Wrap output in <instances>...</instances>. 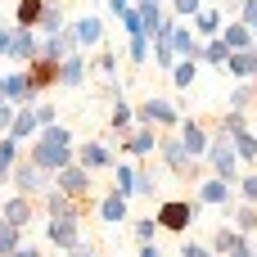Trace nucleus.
<instances>
[{
    "instance_id": "obj_30",
    "label": "nucleus",
    "mask_w": 257,
    "mask_h": 257,
    "mask_svg": "<svg viewBox=\"0 0 257 257\" xmlns=\"http://www.w3.org/2000/svg\"><path fill=\"white\" fill-rule=\"evenodd\" d=\"M230 149H235V158H239L244 167H257V136L253 131H239V136L230 140Z\"/></svg>"
},
{
    "instance_id": "obj_38",
    "label": "nucleus",
    "mask_w": 257,
    "mask_h": 257,
    "mask_svg": "<svg viewBox=\"0 0 257 257\" xmlns=\"http://www.w3.org/2000/svg\"><path fill=\"white\" fill-rule=\"evenodd\" d=\"M131 235H136V244H158V235H163V230H158V221H154V217H140V221L131 226Z\"/></svg>"
},
{
    "instance_id": "obj_18",
    "label": "nucleus",
    "mask_w": 257,
    "mask_h": 257,
    "mask_svg": "<svg viewBox=\"0 0 257 257\" xmlns=\"http://www.w3.org/2000/svg\"><path fill=\"white\" fill-rule=\"evenodd\" d=\"M0 217H5L14 230H23V226L36 217V203H32V199H23V194H9V199H5V208H0Z\"/></svg>"
},
{
    "instance_id": "obj_54",
    "label": "nucleus",
    "mask_w": 257,
    "mask_h": 257,
    "mask_svg": "<svg viewBox=\"0 0 257 257\" xmlns=\"http://www.w3.org/2000/svg\"><path fill=\"white\" fill-rule=\"evenodd\" d=\"M5 230H14V226H9V221H5V217H0V235H5Z\"/></svg>"
},
{
    "instance_id": "obj_48",
    "label": "nucleus",
    "mask_w": 257,
    "mask_h": 257,
    "mask_svg": "<svg viewBox=\"0 0 257 257\" xmlns=\"http://www.w3.org/2000/svg\"><path fill=\"white\" fill-rule=\"evenodd\" d=\"M9 257H45V248H36V244H18Z\"/></svg>"
},
{
    "instance_id": "obj_51",
    "label": "nucleus",
    "mask_w": 257,
    "mask_h": 257,
    "mask_svg": "<svg viewBox=\"0 0 257 257\" xmlns=\"http://www.w3.org/2000/svg\"><path fill=\"white\" fill-rule=\"evenodd\" d=\"M239 5H244V0H221V9H226V14H239Z\"/></svg>"
},
{
    "instance_id": "obj_53",
    "label": "nucleus",
    "mask_w": 257,
    "mask_h": 257,
    "mask_svg": "<svg viewBox=\"0 0 257 257\" xmlns=\"http://www.w3.org/2000/svg\"><path fill=\"white\" fill-rule=\"evenodd\" d=\"M230 257H253V253H248V244H244V248H235V253H230Z\"/></svg>"
},
{
    "instance_id": "obj_49",
    "label": "nucleus",
    "mask_w": 257,
    "mask_h": 257,
    "mask_svg": "<svg viewBox=\"0 0 257 257\" xmlns=\"http://www.w3.org/2000/svg\"><path fill=\"white\" fill-rule=\"evenodd\" d=\"M68 257H104V253H95L90 244H81V248H72V253H68Z\"/></svg>"
},
{
    "instance_id": "obj_22",
    "label": "nucleus",
    "mask_w": 257,
    "mask_h": 257,
    "mask_svg": "<svg viewBox=\"0 0 257 257\" xmlns=\"http://www.w3.org/2000/svg\"><path fill=\"white\" fill-rule=\"evenodd\" d=\"M36 136H41V126H36V113H32V104H27V108H18V113H14V126H9V136H5V140L23 145V140H36Z\"/></svg>"
},
{
    "instance_id": "obj_19",
    "label": "nucleus",
    "mask_w": 257,
    "mask_h": 257,
    "mask_svg": "<svg viewBox=\"0 0 257 257\" xmlns=\"http://www.w3.org/2000/svg\"><path fill=\"white\" fill-rule=\"evenodd\" d=\"M217 36H221V45H226L230 54H235V50H253V45H257V36L248 32V27H244V23H239V18L221 23V32H217Z\"/></svg>"
},
{
    "instance_id": "obj_6",
    "label": "nucleus",
    "mask_w": 257,
    "mask_h": 257,
    "mask_svg": "<svg viewBox=\"0 0 257 257\" xmlns=\"http://www.w3.org/2000/svg\"><path fill=\"white\" fill-rule=\"evenodd\" d=\"M72 163H77L81 172H113V167H117V158H113L108 145H99V140H81V145H72Z\"/></svg>"
},
{
    "instance_id": "obj_29",
    "label": "nucleus",
    "mask_w": 257,
    "mask_h": 257,
    "mask_svg": "<svg viewBox=\"0 0 257 257\" xmlns=\"http://www.w3.org/2000/svg\"><path fill=\"white\" fill-rule=\"evenodd\" d=\"M230 230H235V235H244V239H248V235H257V208H253V203L230 208Z\"/></svg>"
},
{
    "instance_id": "obj_47",
    "label": "nucleus",
    "mask_w": 257,
    "mask_h": 257,
    "mask_svg": "<svg viewBox=\"0 0 257 257\" xmlns=\"http://www.w3.org/2000/svg\"><path fill=\"white\" fill-rule=\"evenodd\" d=\"M14 104H0V136H9V126H14Z\"/></svg>"
},
{
    "instance_id": "obj_9",
    "label": "nucleus",
    "mask_w": 257,
    "mask_h": 257,
    "mask_svg": "<svg viewBox=\"0 0 257 257\" xmlns=\"http://www.w3.org/2000/svg\"><path fill=\"white\" fill-rule=\"evenodd\" d=\"M36 45H41V36H36V32L14 27V32H9V45H5V59H9V63H18V68H27V63L36 59Z\"/></svg>"
},
{
    "instance_id": "obj_28",
    "label": "nucleus",
    "mask_w": 257,
    "mask_h": 257,
    "mask_svg": "<svg viewBox=\"0 0 257 257\" xmlns=\"http://www.w3.org/2000/svg\"><path fill=\"white\" fill-rule=\"evenodd\" d=\"M41 14H45V0H18V5H14V27H27V32H36Z\"/></svg>"
},
{
    "instance_id": "obj_37",
    "label": "nucleus",
    "mask_w": 257,
    "mask_h": 257,
    "mask_svg": "<svg viewBox=\"0 0 257 257\" xmlns=\"http://www.w3.org/2000/svg\"><path fill=\"white\" fill-rule=\"evenodd\" d=\"M136 194L140 199H158V176L149 167H136Z\"/></svg>"
},
{
    "instance_id": "obj_58",
    "label": "nucleus",
    "mask_w": 257,
    "mask_h": 257,
    "mask_svg": "<svg viewBox=\"0 0 257 257\" xmlns=\"http://www.w3.org/2000/svg\"><path fill=\"white\" fill-rule=\"evenodd\" d=\"M199 5H203V0H199Z\"/></svg>"
},
{
    "instance_id": "obj_24",
    "label": "nucleus",
    "mask_w": 257,
    "mask_h": 257,
    "mask_svg": "<svg viewBox=\"0 0 257 257\" xmlns=\"http://www.w3.org/2000/svg\"><path fill=\"white\" fill-rule=\"evenodd\" d=\"M126 203H131V199H122V194H113V190H108V194H104V203L95 208V217H99L104 226H122V221H126Z\"/></svg>"
},
{
    "instance_id": "obj_55",
    "label": "nucleus",
    "mask_w": 257,
    "mask_h": 257,
    "mask_svg": "<svg viewBox=\"0 0 257 257\" xmlns=\"http://www.w3.org/2000/svg\"><path fill=\"white\" fill-rule=\"evenodd\" d=\"M253 108H257V81H253Z\"/></svg>"
},
{
    "instance_id": "obj_42",
    "label": "nucleus",
    "mask_w": 257,
    "mask_h": 257,
    "mask_svg": "<svg viewBox=\"0 0 257 257\" xmlns=\"http://www.w3.org/2000/svg\"><path fill=\"white\" fill-rule=\"evenodd\" d=\"M239 23L257 36V0H244V5H239Z\"/></svg>"
},
{
    "instance_id": "obj_57",
    "label": "nucleus",
    "mask_w": 257,
    "mask_h": 257,
    "mask_svg": "<svg viewBox=\"0 0 257 257\" xmlns=\"http://www.w3.org/2000/svg\"><path fill=\"white\" fill-rule=\"evenodd\" d=\"M0 104H5V90H0Z\"/></svg>"
},
{
    "instance_id": "obj_31",
    "label": "nucleus",
    "mask_w": 257,
    "mask_h": 257,
    "mask_svg": "<svg viewBox=\"0 0 257 257\" xmlns=\"http://www.w3.org/2000/svg\"><path fill=\"white\" fill-rule=\"evenodd\" d=\"M226 59H230V50L221 45V36H212V41L199 45V63H208V68H226Z\"/></svg>"
},
{
    "instance_id": "obj_35",
    "label": "nucleus",
    "mask_w": 257,
    "mask_h": 257,
    "mask_svg": "<svg viewBox=\"0 0 257 257\" xmlns=\"http://www.w3.org/2000/svg\"><path fill=\"white\" fill-rule=\"evenodd\" d=\"M248 108H253V81H239L230 90V113H244L248 117Z\"/></svg>"
},
{
    "instance_id": "obj_23",
    "label": "nucleus",
    "mask_w": 257,
    "mask_h": 257,
    "mask_svg": "<svg viewBox=\"0 0 257 257\" xmlns=\"http://www.w3.org/2000/svg\"><path fill=\"white\" fill-rule=\"evenodd\" d=\"M190 23H194V36H199V41H212V36L221 32V23H226V18H221V9L203 5V9H199V14L190 18Z\"/></svg>"
},
{
    "instance_id": "obj_2",
    "label": "nucleus",
    "mask_w": 257,
    "mask_h": 257,
    "mask_svg": "<svg viewBox=\"0 0 257 257\" xmlns=\"http://www.w3.org/2000/svg\"><path fill=\"white\" fill-rule=\"evenodd\" d=\"M199 217H203V208H199L194 199H167V203H158V212H154L158 230H167V235H185Z\"/></svg>"
},
{
    "instance_id": "obj_5",
    "label": "nucleus",
    "mask_w": 257,
    "mask_h": 257,
    "mask_svg": "<svg viewBox=\"0 0 257 257\" xmlns=\"http://www.w3.org/2000/svg\"><path fill=\"white\" fill-rule=\"evenodd\" d=\"M208 167H212V176L217 181H226V185H235L239 181V158H235V149H230V140L226 136H212V145H208Z\"/></svg>"
},
{
    "instance_id": "obj_8",
    "label": "nucleus",
    "mask_w": 257,
    "mask_h": 257,
    "mask_svg": "<svg viewBox=\"0 0 257 257\" xmlns=\"http://www.w3.org/2000/svg\"><path fill=\"white\" fill-rule=\"evenodd\" d=\"M176 140H181V149L199 163L203 154H208V145H212V136H208V126L199 122V117H181V126H176Z\"/></svg>"
},
{
    "instance_id": "obj_40",
    "label": "nucleus",
    "mask_w": 257,
    "mask_h": 257,
    "mask_svg": "<svg viewBox=\"0 0 257 257\" xmlns=\"http://www.w3.org/2000/svg\"><path fill=\"white\" fill-rule=\"evenodd\" d=\"M32 113H36V126H41V131L59 122V108H54L50 99H36V104H32Z\"/></svg>"
},
{
    "instance_id": "obj_33",
    "label": "nucleus",
    "mask_w": 257,
    "mask_h": 257,
    "mask_svg": "<svg viewBox=\"0 0 257 257\" xmlns=\"http://www.w3.org/2000/svg\"><path fill=\"white\" fill-rule=\"evenodd\" d=\"M23 158V145H14V140H5L0 136V185L9 181V172H14V163Z\"/></svg>"
},
{
    "instance_id": "obj_25",
    "label": "nucleus",
    "mask_w": 257,
    "mask_h": 257,
    "mask_svg": "<svg viewBox=\"0 0 257 257\" xmlns=\"http://www.w3.org/2000/svg\"><path fill=\"white\" fill-rule=\"evenodd\" d=\"M131 122H136V108L122 99V86H117V90H113V113H108V126H113L117 136H126V131H131Z\"/></svg>"
},
{
    "instance_id": "obj_3",
    "label": "nucleus",
    "mask_w": 257,
    "mask_h": 257,
    "mask_svg": "<svg viewBox=\"0 0 257 257\" xmlns=\"http://www.w3.org/2000/svg\"><path fill=\"white\" fill-rule=\"evenodd\" d=\"M9 185H14V194H23V199H41L50 185H54V176H45L36 163H27V158H18L14 163V172H9Z\"/></svg>"
},
{
    "instance_id": "obj_56",
    "label": "nucleus",
    "mask_w": 257,
    "mask_h": 257,
    "mask_svg": "<svg viewBox=\"0 0 257 257\" xmlns=\"http://www.w3.org/2000/svg\"><path fill=\"white\" fill-rule=\"evenodd\" d=\"M5 27H9V23H5V14H0V32H5Z\"/></svg>"
},
{
    "instance_id": "obj_43",
    "label": "nucleus",
    "mask_w": 257,
    "mask_h": 257,
    "mask_svg": "<svg viewBox=\"0 0 257 257\" xmlns=\"http://www.w3.org/2000/svg\"><path fill=\"white\" fill-rule=\"evenodd\" d=\"M117 18H122V27H126V36H145V27H140V14H136V9H122Z\"/></svg>"
},
{
    "instance_id": "obj_32",
    "label": "nucleus",
    "mask_w": 257,
    "mask_h": 257,
    "mask_svg": "<svg viewBox=\"0 0 257 257\" xmlns=\"http://www.w3.org/2000/svg\"><path fill=\"white\" fill-rule=\"evenodd\" d=\"M113 194H122V199L136 194V167H131V163H117V167H113Z\"/></svg>"
},
{
    "instance_id": "obj_12",
    "label": "nucleus",
    "mask_w": 257,
    "mask_h": 257,
    "mask_svg": "<svg viewBox=\"0 0 257 257\" xmlns=\"http://www.w3.org/2000/svg\"><path fill=\"white\" fill-rule=\"evenodd\" d=\"M41 203H45V221H81L86 212H81V203H72L68 194H59L54 185L41 194Z\"/></svg>"
},
{
    "instance_id": "obj_45",
    "label": "nucleus",
    "mask_w": 257,
    "mask_h": 257,
    "mask_svg": "<svg viewBox=\"0 0 257 257\" xmlns=\"http://www.w3.org/2000/svg\"><path fill=\"white\" fill-rule=\"evenodd\" d=\"M18 244H23V230H5V235H0V257H9Z\"/></svg>"
},
{
    "instance_id": "obj_50",
    "label": "nucleus",
    "mask_w": 257,
    "mask_h": 257,
    "mask_svg": "<svg viewBox=\"0 0 257 257\" xmlns=\"http://www.w3.org/2000/svg\"><path fill=\"white\" fill-rule=\"evenodd\" d=\"M140 257H163V248L158 244H140Z\"/></svg>"
},
{
    "instance_id": "obj_13",
    "label": "nucleus",
    "mask_w": 257,
    "mask_h": 257,
    "mask_svg": "<svg viewBox=\"0 0 257 257\" xmlns=\"http://www.w3.org/2000/svg\"><path fill=\"white\" fill-rule=\"evenodd\" d=\"M45 244H54V248H63V253L81 248V244H86V239H81V221H45Z\"/></svg>"
},
{
    "instance_id": "obj_14",
    "label": "nucleus",
    "mask_w": 257,
    "mask_h": 257,
    "mask_svg": "<svg viewBox=\"0 0 257 257\" xmlns=\"http://www.w3.org/2000/svg\"><path fill=\"white\" fill-rule=\"evenodd\" d=\"M23 72H27V86H32V95H36V99H45V90H50V86H59V63L32 59Z\"/></svg>"
},
{
    "instance_id": "obj_11",
    "label": "nucleus",
    "mask_w": 257,
    "mask_h": 257,
    "mask_svg": "<svg viewBox=\"0 0 257 257\" xmlns=\"http://www.w3.org/2000/svg\"><path fill=\"white\" fill-rule=\"evenodd\" d=\"M199 208H226V217H230V203H235V185H226V181H217V176H203L199 181V199H194Z\"/></svg>"
},
{
    "instance_id": "obj_36",
    "label": "nucleus",
    "mask_w": 257,
    "mask_h": 257,
    "mask_svg": "<svg viewBox=\"0 0 257 257\" xmlns=\"http://www.w3.org/2000/svg\"><path fill=\"white\" fill-rule=\"evenodd\" d=\"M126 59L136 68H145L149 63V36H126Z\"/></svg>"
},
{
    "instance_id": "obj_10",
    "label": "nucleus",
    "mask_w": 257,
    "mask_h": 257,
    "mask_svg": "<svg viewBox=\"0 0 257 257\" xmlns=\"http://www.w3.org/2000/svg\"><path fill=\"white\" fill-rule=\"evenodd\" d=\"M54 190H59V194H68L72 203H86V194H90V172H81L77 163H68V167L54 176Z\"/></svg>"
},
{
    "instance_id": "obj_39",
    "label": "nucleus",
    "mask_w": 257,
    "mask_h": 257,
    "mask_svg": "<svg viewBox=\"0 0 257 257\" xmlns=\"http://www.w3.org/2000/svg\"><path fill=\"white\" fill-rule=\"evenodd\" d=\"M95 68H99V77L117 81V50H108V45H104V50L95 54Z\"/></svg>"
},
{
    "instance_id": "obj_27",
    "label": "nucleus",
    "mask_w": 257,
    "mask_h": 257,
    "mask_svg": "<svg viewBox=\"0 0 257 257\" xmlns=\"http://www.w3.org/2000/svg\"><path fill=\"white\" fill-rule=\"evenodd\" d=\"M244 244H248L244 235H235L230 226H217V235H212V244H208V253H212V257H230L235 248H244Z\"/></svg>"
},
{
    "instance_id": "obj_46",
    "label": "nucleus",
    "mask_w": 257,
    "mask_h": 257,
    "mask_svg": "<svg viewBox=\"0 0 257 257\" xmlns=\"http://www.w3.org/2000/svg\"><path fill=\"white\" fill-rule=\"evenodd\" d=\"M181 257H212L208 244H194V239H181Z\"/></svg>"
},
{
    "instance_id": "obj_15",
    "label": "nucleus",
    "mask_w": 257,
    "mask_h": 257,
    "mask_svg": "<svg viewBox=\"0 0 257 257\" xmlns=\"http://www.w3.org/2000/svg\"><path fill=\"white\" fill-rule=\"evenodd\" d=\"M86 77H90V59L81 54V50H72L63 63H59V86H86Z\"/></svg>"
},
{
    "instance_id": "obj_52",
    "label": "nucleus",
    "mask_w": 257,
    "mask_h": 257,
    "mask_svg": "<svg viewBox=\"0 0 257 257\" xmlns=\"http://www.w3.org/2000/svg\"><path fill=\"white\" fill-rule=\"evenodd\" d=\"M113 5V14H122V9H131V0H108Z\"/></svg>"
},
{
    "instance_id": "obj_21",
    "label": "nucleus",
    "mask_w": 257,
    "mask_h": 257,
    "mask_svg": "<svg viewBox=\"0 0 257 257\" xmlns=\"http://www.w3.org/2000/svg\"><path fill=\"white\" fill-rule=\"evenodd\" d=\"M72 54V41L63 36V32H54V36H41V45H36V59H45V63H63Z\"/></svg>"
},
{
    "instance_id": "obj_44",
    "label": "nucleus",
    "mask_w": 257,
    "mask_h": 257,
    "mask_svg": "<svg viewBox=\"0 0 257 257\" xmlns=\"http://www.w3.org/2000/svg\"><path fill=\"white\" fill-rule=\"evenodd\" d=\"M199 9H203L199 0H172V14H176V18H194Z\"/></svg>"
},
{
    "instance_id": "obj_16",
    "label": "nucleus",
    "mask_w": 257,
    "mask_h": 257,
    "mask_svg": "<svg viewBox=\"0 0 257 257\" xmlns=\"http://www.w3.org/2000/svg\"><path fill=\"white\" fill-rule=\"evenodd\" d=\"M122 149H126L131 158H149V154L158 149V131H154V126H136V131L122 136Z\"/></svg>"
},
{
    "instance_id": "obj_4",
    "label": "nucleus",
    "mask_w": 257,
    "mask_h": 257,
    "mask_svg": "<svg viewBox=\"0 0 257 257\" xmlns=\"http://www.w3.org/2000/svg\"><path fill=\"white\" fill-rule=\"evenodd\" d=\"M136 117H140V126H154V131H176V126H181L176 104L163 99V95H149V99L136 108Z\"/></svg>"
},
{
    "instance_id": "obj_26",
    "label": "nucleus",
    "mask_w": 257,
    "mask_h": 257,
    "mask_svg": "<svg viewBox=\"0 0 257 257\" xmlns=\"http://www.w3.org/2000/svg\"><path fill=\"white\" fill-rule=\"evenodd\" d=\"M63 27H68L63 0H45V14H41V23H36V36H54V32H63Z\"/></svg>"
},
{
    "instance_id": "obj_41",
    "label": "nucleus",
    "mask_w": 257,
    "mask_h": 257,
    "mask_svg": "<svg viewBox=\"0 0 257 257\" xmlns=\"http://www.w3.org/2000/svg\"><path fill=\"white\" fill-rule=\"evenodd\" d=\"M235 185H239V199L257 208V172H239V181H235Z\"/></svg>"
},
{
    "instance_id": "obj_20",
    "label": "nucleus",
    "mask_w": 257,
    "mask_h": 257,
    "mask_svg": "<svg viewBox=\"0 0 257 257\" xmlns=\"http://www.w3.org/2000/svg\"><path fill=\"white\" fill-rule=\"evenodd\" d=\"M199 45H203V41H199L185 23L172 27V54H176V59H194V63H199Z\"/></svg>"
},
{
    "instance_id": "obj_1",
    "label": "nucleus",
    "mask_w": 257,
    "mask_h": 257,
    "mask_svg": "<svg viewBox=\"0 0 257 257\" xmlns=\"http://www.w3.org/2000/svg\"><path fill=\"white\" fill-rule=\"evenodd\" d=\"M72 145H77V136L68 131V126H45L36 140H32V149H27V163H36L45 176H59L68 163H72Z\"/></svg>"
},
{
    "instance_id": "obj_34",
    "label": "nucleus",
    "mask_w": 257,
    "mask_h": 257,
    "mask_svg": "<svg viewBox=\"0 0 257 257\" xmlns=\"http://www.w3.org/2000/svg\"><path fill=\"white\" fill-rule=\"evenodd\" d=\"M194 77H199V63H194V59H176V63H172V81H176L181 90H190Z\"/></svg>"
},
{
    "instance_id": "obj_7",
    "label": "nucleus",
    "mask_w": 257,
    "mask_h": 257,
    "mask_svg": "<svg viewBox=\"0 0 257 257\" xmlns=\"http://www.w3.org/2000/svg\"><path fill=\"white\" fill-rule=\"evenodd\" d=\"M63 36L72 41V50H81V54H86L90 45H99V41H104V23H99L95 14H86V18H72V23L63 27Z\"/></svg>"
},
{
    "instance_id": "obj_17",
    "label": "nucleus",
    "mask_w": 257,
    "mask_h": 257,
    "mask_svg": "<svg viewBox=\"0 0 257 257\" xmlns=\"http://www.w3.org/2000/svg\"><path fill=\"white\" fill-rule=\"evenodd\" d=\"M221 72H230L235 81H257V45H253V50H235V54L226 59Z\"/></svg>"
}]
</instances>
